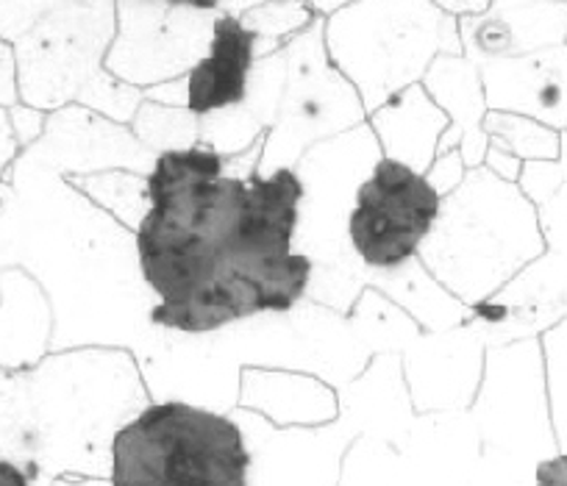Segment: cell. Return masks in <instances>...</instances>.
Here are the masks:
<instances>
[{
    "label": "cell",
    "instance_id": "17",
    "mask_svg": "<svg viewBox=\"0 0 567 486\" xmlns=\"http://www.w3.org/2000/svg\"><path fill=\"white\" fill-rule=\"evenodd\" d=\"M467 167L465 162H462L460 151H449V153H440V156H434L432 167L425 170V178L434 184V189H437L440 195H451L456 187L462 184V178H465Z\"/></svg>",
    "mask_w": 567,
    "mask_h": 486
},
{
    "label": "cell",
    "instance_id": "8",
    "mask_svg": "<svg viewBox=\"0 0 567 486\" xmlns=\"http://www.w3.org/2000/svg\"><path fill=\"white\" fill-rule=\"evenodd\" d=\"M489 112L532 117L567 131V42L512 59L478 62Z\"/></svg>",
    "mask_w": 567,
    "mask_h": 486
},
{
    "label": "cell",
    "instance_id": "16",
    "mask_svg": "<svg viewBox=\"0 0 567 486\" xmlns=\"http://www.w3.org/2000/svg\"><path fill=\"white\" fill-rule=\"evenodd\" d=\"M68 3L73 0H0V31L7 37L23 34V29L40 23L45 14Z\"/></svg>",
    "mask_w": 567,
    "mask_h": 486
},
{
    "label": "cell",
    "instance_id": "10",
    "mask_svg": "<svg viewBox=\"0 0 567 486\" xmlns=\"http://www.w3.org/2000/svg\"><path fill=\"white\" fill-rule=\"evenodd\" d=\"M259 59V37L237 14L217 12L209 51L184 75L187 108L198 117L228 112L248 97L250 75Z\"/></svg>",
    "mask_w": 567,
    "mask_h": 486
},
{
    "label": "cell",
    "instance_id": "9",
    "mask_svg": "<svg viewBox=\"0 0 567 486\" xmlns=\"http://www.w3.org/2000/svg\"><path fill=\"white\" fill-rule=\"evenodd\" d=\"M462 53L471 62L512 59L567 42V3L561 0H489L473 18H460Z\"/></svg>",
    "mask_w": 567,
    "mask_h": 486
},
{
    "label": "cell",
    "instance_id": "12",
    "mask_svg": "<svg viewBox=\"0 0 567 486\" xmlns=\"http://www.w3.org/2000/svg\"><path fill=\"white\" fill-rule=\"evenodd\" d=\"M368 123L379 139L381 156H390L425 173L437 156L440 136L449 128V117L432 101L423 84H412L368 114Z\"/></svg>",
    "mask_w": 567,
    "mask_h": 486
},
{
    "label": "cell",
    "instance_id": "5",
    "mask_svg": "<svg viewBox=\"0 0 567 486\" xmlns=\"http://www.w3.org/2000/svg\"><path fill=\"white\" fill-rule=\"evenodd\" d=\"M287 75L276 120L261 139L256 170L296 167L318 142L357 128L368 120L357 86L331 64L323 40V18L292 37L287 45Z\"/></svg>",
    "mask_w": 567,
    "mask_h": 486
},
{
    "label": "cell",
    "instance_id": "6",
    "mask_svg": "<svg viewBox=\"0 0 567 486\" xmlns=\"http://www.w3.org/2000/svg\"><path fill=\"white\" fill-rule=\"evenodd\" d=\"M434 184L398 158L379 156L353 189L346 234L353 256L368 270L390 276L420 256L443 215Z\"/></svg>",
    "mask_w": 567,
    "mask_h": 486
},
{
    "label": "cell",
    "instance_id": "7",
    "mask_svg": "<svg viewBox=\"0 0 567 486\" xmlns=\"http://www.w3.org/2000/svg\"><path fill=\"white\" fill-rule=\"evenodd\" d=\"M215 18L165 0H114L106 70L136 90L184 79L209 51Z\"/></svg>",
    "mask_w": 567,
    "mask_h": 486
},
{
    "label": "cell",
    "instance_id": "4",
    "mask_svg": "<svg viewBox=\"0 0 567 486\" xmlns=\"http://www.w3.org/2000/svg\"><path fill=\"white\" fill-rule=\"evenodd\" d=\"M437 223L443 245L449 242L445 283L473 306L501 292L548 248L532 200L487 167L465 173L460 187L445 195Z\"/></svg>",
    "mask_w": 567,
    "mask_h": 486
},
{
    "label": "cell",
    "instance_id": "22",
    "mask_svg": "<svg viewBox=\"0 0 567 486\" xmlns=\"http://www.w3.org/2000/svg\"><path fill=\"white\" fill-rule=\"evenodd\" d=\"M0 486H34L31 473L12 458H0Z\"/></svg>",
    "mask_w": 567,
    "mask_h": 486
},
{
    "label": "cell",
    "instance_id": "1",
    "mask_svg": "<svg viewBox=\"0 0 567 486\" xmlns=\"http://www.w3.org/2000/svg\"><path fill=\"white\" fill-rule=\"evenodd\" d=\"M323 40L368 114L420 84L437 56H462L460 20L432 0H353L323 20Z\"/></svg>",
    "mask_w": 567,
    "mask_h": 486
},
{
    "label": "cell",
    "instance_id": "11",
    "mask_svg": "<svg viewBox=\"0 0 567 486\" xmlns=\"http://www.w3.org/2000/svg\"><path fill=\"white\" fill-rule=\"evenodd\" d=\"M423 90L449 117V128L440 136L437 156L449 151H460L467 170L482 167L487 153V134H484V114L489 112L484 101V84L478 64L462 56H437L425 75L420 79Z\"/></svg>",
    "mask_w": 567,
    "mask_h": 486
},
{
    "label": "cell",
    "instance_id": "19",
    "mask_svg": "<svg viewBox=\"0 0 567 486\" xmlns=\"http://www.w3.org/2000/svg\"><path fill=\"white\" fill-rule=\"evenodd\" d=\"M259 3H267V0H223L220 12L243 14L245 9L259 7ZM303 3H309V7H312L315 12L326 20V18H331L334 12H340L342 7H348V3H353V0H303Z\"/></svg>",
    "mask_w": 567,
    "mask_h": 486
},
{
    "label": "cell",
    "instance_id": "15",
    "mask_svg": "<svg viewBox=\"0 0 567 486\" xmlns=\"http://www.w3.org/2000/svg\"><path fill=\"white\" fill-rule=\"evenodd\" d=\"M245 23V29L259 37V59L270 56L278 48H284L296 34L315 23L320 18L309 3L303 0H267L259 7L245 9L237 14Z\"/></svg>",
    "mask_w": 567,
    "mask_h": 486
},
{
    "label": "cell",
    "instance_id": "14",
    "mask_svg": "<svg viewBox=\"0 0 567 486\" xmlns=\"http://www.w3.org/2000/svg\"><path fill=\"white\" fill-rule=\"evenodd\" d=\"M131 134L151 153L193 147L200 142V117L189 108L165 106L156 101H142L131 120Z\"/></svg>",
    "mask_w": 567,
    "mask_h": 486
},
{
    "label": "cell",
    "instance_id": "2",
    "mask_svg": "<svg viewBox=\"0 0 567 486\" xmlns=\"http://www.w3.org/2000/svg\"><path fill=\"white\" fill-rule=\"evenodd\" d=\"M112 486H248L250 451L228 414L187 401L142 409L112 436Z\"/></svg>",
    "mask_w": 567,
    "mask_h": 486
},
{
    "label": "cell",
    "instance_id": "3",
    "mask_svg": "<svg viewBox=\"0 0 567 486\" xmlns=\"http://www.w3.org/2000/svg\"><path fill=\"white\" fill-rule=\"evenodd\" d=\"M114 40V0H73L53 9L20 40V92L31 108L84 106L131 125L142 90L106 70Z\"/></svg>",
    "mask_w": 567,
    "mask_h": 486
},
{
    "label": "cell",
    "instance_id": "24",
    "mask_svg": "<svg viewBox=\"0 0 567 486\" xmlns=\"http://www.w3.org/2000/svg\"><path fill=\"white\" fill-rule=\"evenodd\" d=\"M561 3H567V0H561Z\"/></svg>",
    "mask_w": 567,
    "mask_h": 486
},
{
    "label": "cell",
    "instance_id": "21",
    "mask_svg": "<svg viewBox=\"0 0 567 486\" xmlns=\"http://www.w3.org/2000/svg\"><path fill=\"white\" fill-rule=\"evenodd\" d=\"M434 7L443 9L451 18H473V14H482L489 7V0H432Z\"/></svg>",
    "mask_w": 567,
    "mask_h": 486
},
{
    "label": "cell",
    "instance_id": "23",
    "mask_svg": "<svg viewBox=\"0 0 567 486\" xmlns=\"http://www.w3.org/2000/svg\"><path fill=\"white\" fill-rule=\"evenodd\" d=\"M173 7H187V9H200V12H220L223 0H165Z\"/></svg>",
    "mask_w": 567,
    "mask_h": 486
},
{
    "label": "cell",
    "instance_id": "18",
    "mask_svg": "<svg viewBox=\"0 0 567 486\" xmlns=\"http://www.w3.org/2000/svg\"><path fill=\"white\" fill-rule=\"evenodd\" d=\"M482 167H487V170L493 173V176H498L501 182L517 184V178H520V170H523V162L517 156H512L509 151H504V147L487 145Z\"/></svg>",
    "mask_w": 567,
    "mask_h": 486
},
{
    "label": "cell",
    "instance_id": "20",
    "mask_svg": "<svg viewBox=\"0 0 567 486\" xmlns=\"http://www.w3.org/2000/svg\"><path fill=\"white\" fill-rule=\"evenodd\" d=\"M534 486H567V451L543 458L534 469Z\"/></svg>",
    "mask_w": 567,
    "mask_h": 486
},
{
    "label": "cell",
    "instance_id": "13",
    "mask_svg": "<svg viewBox=\"0 0 567 486\" xmlns=\"http://www.w3.org/2000/svg\"><path fill=\"white\" fill-rule=\"evenodd\" d=\"M484 134L489 145H498L520 162H556L559 158V131L532 117L512 112L484 114Z\"/></svg>",
    "mask_w": 567,
    "mask_h": 486
}]
</instances>
